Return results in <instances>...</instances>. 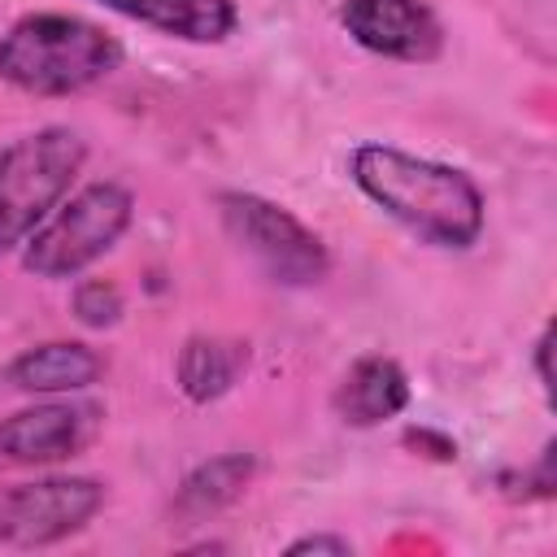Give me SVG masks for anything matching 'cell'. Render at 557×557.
<instances>
[{
    "label": "cell",
    "instance_id": "obj_1",
    "mask_svg": "<svg viewBox=\"0 0 557 557\" xmlns=\"http://www.w3.org/2000/svg\"><path fill=\"white\" fill-rule=\"evenodd\" d=\"M348 178L366 200H374L392 222L418 235L431 248L461 252L479 244L487 205L479 183L444 161L392 148V144H361L348 157Z\"/></svg>",
    "mask_w": 557,
    "mask_h": 557
},
{
    "label": "cell",
    "instance_id": "obj_2",
    "mask_svg": "<svg viewBox=\"0 0 557 557\" xmlns=\"http://www.w3.org/2000/svg\"><path fill=\"white\" fill-rule=\"evenodd\" d=\"M122 65V44L78 13H26L0 35V78L26 96H74Z\"/></svg>",
    "mask_w": 557,
    "mask_h": 557
},
{
    "label": "cell",
    "instance_id": "obj_3",
    "mask_svg": "<svg viewBox=\"0 0 557 557\" xmlns=\"http://www.w3.org/2000/svg\"><path fill=\"white\" fill-rule=\"evenodd\" d=\"M83 161L87 139L74 126H39L0 148V257L22 248L70 196Z\"/></svg>",
    "mask_w": 557,
    "mask_h": 557
},
{
    "label": "cell",
    "instance_id": "obj_4",
    "mask_svg": "<svg viewBox=\"0 0 557 557\" xmlns=\"http://www.w3.org/2000/svg\"><path fill=\"white\" fill-rule=\"evenodd\" d=\"M135 222V196L113 183H87L65 196L22 244V270L35 278H74L100 261Z\"/></svg>",
    "mask_w": 557,
    "mask_h": 557
},
{
    "label": "cell",
    "instance_id": "obj_5",
    "mask_svg": "<svg viewBox=\"0 0 557 557\" xmlns=\"http://www.w3.org/2000/svg\"><path fill=\"white\" fill-rule=\"evenodd\" d=\"M218 213L226 235L274 278L278 287H318L331 274V252L318 231H309L292 209L257 191H222Z\"/></svg>",
    "mask_w": 557,
    "mask_h": 557
},
{
    "label": "cell",
    "instance_id": "obj_6",
    "mask_svg": "<svg viewBox=\"0 0 557 557\" xmlns=\"http://www.w3.org/2000/svg\"><path fill=\"white\" fill-rule=\"evenodd\" d=\"M104 509V483L87 474H44L0 492V548H48L83 531Z\"/></svg>",
    "mask_w": 557,
    "mask_h": 557
},
{
    "label": "cell",
    "instance_id": "obj_7",
    "mask_svg": "<svg viewBox=\"0 0 557 557\" xmlns=\"http://www.w3.org/2000/svg\"><path fill=\"white\" fill-rule=\"evenodd\" d=\"M100 426L87 400H44L0 418V466H57L78 457Z\"/></svg>",
    "mask_w": 557,
    "mask_h": 557
},
{
    "label": "cell",
    "instance_id": "obj_8",
    "mask_svg": "<svg viewBox=\"0 0 557 557\" xmlns=\"http://www.w3.org/2000/svg\"><path fill=\"white\" fill-rule=\"evenodd\" d=\"M339 26L352 44L387 61H435L444 52V26L422 0H339Z\"/></svg>",
    "mask_w": 557,
    "mask_h": 557
},
{
    "label": "cell",
    "instance_id": "obj_9",
    "mask_svg": "<svg viewBox=\"0 0 557 557\" xmlns=\"http://www.w3.org/2000/svg\"><path fill=\"white\" fill-rule=\"evenodd\" d=\"M96 4L183 44H222L239 26L235 0H96Z\"/></svg>",
    "mask_w": 557,
    "mask_h": 557
},
{
    "label": "cell",
    "instance_id": "obj_10",
    "mask_svg": "<svg viewBox=\"0 0 557 557\" xmlns=\"http://www.w3.org/2000/svg\"><path fill=\"white\" fill-rule=\"evenodd\" d=\"M331 405H335L339 422H348V426H379L409 409V374L400 370V361H392L383 352L357 357L348 366V374L339 379Z\"/></svg>",
    "mask_w": 557,
    "mask_h": 557
},
{
    "label": "cell",
    "instance_id": "obj_11",
    "mask_svg": "<svg viewBox=\"0 0 557 557\" xmlns=\"http://www.w3.org/2000/svg\"><path fill=\"white\" fill-rule=\"evenodd\" d=\"M104 361L91 344L78 339H48L35 344L26 352H17L4 370V379L26 392V396H65V392H83L100 379Z\"/></svg>",
    "mask_w": 557,
    "mask_h": 557
},
{
    "label": "cell",
    "instance_id": "obj_12",
    "mask_svg": "<svg viewBox=\"0 0 557 557\" xmlns=\"http://www.w3.org/2000/svg\"><path fill=\"white\" fill-rule=\"evenodd\" d=\"M248 344L244 339H231V335H191L183 348H178V387L191 405H209V400H222L248 370Z\"/></svg>",
    "mask_w": 557,
    "mask_h": 557
},
{
    "label": "cell",
    "instance_id": "obj_13",
    "mask_svg": "<svg viewBox=\"0 0 557 557\" xmlns=\"http://www.w3.org/2000/svg\"><path fill=\"white\" fill-rule=\"evenodd\" d=\"M252 470H257L252 453H218V457L200 461L178 487V500H174L178 513L183 518H209V513L226 509L252 483Z\"/></svg>",
    "mask_w": 557,
    "mask_h": 557
},
{
    "label": "cell",
    "instance_id": "obj_14",
    "mask_svg": "<svg viewBox=\"0 0 557 557\" xmlns=\"http://www.w3.org/2000/svg\"><path fill=\"white\" fill-rule=\"evenodd\" d=\"M70 305H74V318L83 326H91V331H104V326H113L126 313V300H122L117 283H109V278H83L74 287Z\"/></svg>",
    "mask_w": 557,
    "mask_h": 557
},
{
    "label": "cell",
    "instance_id": "obj_15",
    "mask_svg": "<svg viewBox=\"0 0 557 557\" xmlns=\"http://www.w3.org/2000/svg\"><path fill=\"white\" fill-rule=\"evenodd\" d=\"M300 553H331V557H348L352 544L344 535H300L287 544V557H300Z\"/></svg>",
    "mask_w": 557,
    "mask_h": 557
},
{
    "label": "cell",
    "instance_id": "obj_16",
    "mask_svg": "<svg viewBox=\"0 0 557 557\" xmlns=\"http://www.w3.org/2000/svg\"><path fill=\"white\" fill-rule=\"evenodd\" d=\"M548 352H553V331L544 326L540 339H535V374H540V387L548 392L553 387V370H548Z\"/></svg>",
    "mask_w": 557,
    "mask_h": 557
}]
</instances>
